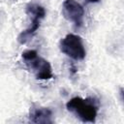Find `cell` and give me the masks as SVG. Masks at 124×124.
Masks as SVG:
<instances>
[{
    "mask_svg": "<svg viewBox=\"0 0 124 124\" xmlns=\"http://www.w3.org/2000/svg\"><path fill=\"white\" fill-rule=\"evenodd\" d=\"M66 108L83 122L94 123L96 121L98 105L92 98L82 99L80 97H74L67 102Z\"/></svg>",
    "mask_w": 124,
    "mask_h": 124,
    "instance_id": "cell-1",
    "label": "cell"
},
{
    "mask_svg": "<svg viewBox=\"0 0 124 124\" xmlns=\"http://www.w3.org/2000/svg\"><path fill=\"white\" fill-rule=\"evenodd\" d=\"M26 12L32 17V23L29 28L20 32L19 35L17 36V41L21 45L26 44L34 36V34L40 27L41 19H43L46 16L45 8L38 4H28L26 7Z\"/></svg>",
    "mask_w": 124,
    "mask_h": 124,
    "instance_id": "cell-2",
    "label": "cell"
},
{
    "mask_svg": "<svg viewBox=\"0 0 124 124\" xmlns=\"http://www.w3.org/2000/svg\"><path fill=\"white\" fill-rule=\"evenodd\" d=\"M60 50L74 60H82L86 55L82 39L75 34H68L61 40Z\"/></svg>",
    "mask_w": 124,
    "mask_h": 124,
    "instance_id": "cell-3",
    "label": "cell"
},
{
    "mask_svg": "<svg viewBox=\"0 0 124 124\" xmlns=\"http://www.w3.org/2000/svg\"><path fill=\"white\" fill-rule=\"evenodd\" d=\"M62 15L68 20L73 22L77 27L83 23L84 9L76 0H65L62 4Z\"/></svg>",
    "mask_w": 124,
    "mask_h": 124,
    "instance_id": "cell-4",
    "label": "cell"
},
{
    "mask_svg": "<svg viewBox=\"0 0 124 124\" xmlns=\"http://www.w3.org/2000/svg\"><path fill=\"white\" fill-rule=\"evenodd\" d=\"M25 63L28 65V67L31 70H33L36 76V78L46 80V79H50L53 78L52 69H51L49 62L44 59L43 57H40L39 55H37L34 58L26 61Z\"/></svg>",
    "mask_w": 124,
    "mask_h": 124,
    "instance_id": "cell-5",
    "label": "cell"
},
{
    "mask_svg": "<svg viewBox=\"0 0 124 124\" xmlns=\"http://www.w3.org/2000/svg\"><path fill=\"white\" fill-rule=\"evenodd\" d=\"M52 112L47 108L37 107L30 112V121L34 123H52Z\"/></svg>",
    "mask_w": 124,
    "mask_h": 124,
    "instance_id": "cell-6",
    "label": "cell"
},
{
    "mask_svg": "<svg viewBox=\"0 0 124 124\" xmlns=\"http://www.w3.org/2000/svg\"><path fill=\"white\" fill-rule=\"evenodd\" d=\"M101 0H87V3H98Z\"/></svg>",
    "mask_w": 124,
    "mask_h": 124,
    "instance_id": "cell-7",
    "label": "cell"
}]
</instances>
